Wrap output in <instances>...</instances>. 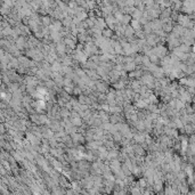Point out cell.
<instances>
[{
	"label": "cell",
	"instance_id": "obj_3",
	"mask_svg": "<svg viewBox=\"0 0 195 195\" xmlns=\"http://www.w3.org/2000/svg\"><path fill=\"white\" fill-rule=\"evenodd\" d=\"M180 84L186 86L187 88H192L194 89L195 88V80L192 78V76H188V78H184V79L180 80Z\"/></svg>",
	"mask_w": 195,
	"mask_h": 195
},
{
	"label": "cell",
	"instance_id": "obj_2",
	"mask_svg": "<svg viewBox=\"0 0 195 195\" xmlns=\"http://www.w3.org/2000/svg\"><path fill=\"white\" fill-rule=\"evenodd\" d=\"M108 89V84L106 82H104L102 80L99 81H96L95 82V90L96 92H99L100 94H104V92H106Z\"/></svg>",
	"mask_w": 195,
	"mask_h": 195
},
{
	"label": "cell",
	"instance_id": "obj_5",
	"mask_svg": "<svg viewBox=\"0 0 195 195\" xmlns=\"http://www.w3.org/2000/svg\"><path fill=\"white\" fill-rule=\"evenodd\" d=\"M136 36V31L134 30L131 25H128L126 26V30H124V38L126 39H130V38H134Z\"/></svg>",
	"mask_w": 195,
	"mask_h": 195
},
{
	"label": "cell",
	"instance_id": "obj_10",
	"mask_svg": "<svg viewBox=\"0 0 195 195\" xmlns=\"http://www.w3.org/2000/svg\"><path fill=\"white\" fill-rule=\"evenodd\" d=\"M130 25H131L132 28H134V30H135L136 32H139V31H142V30H143V29H142V26H143V25L140 24L139 21L132 20V22H131V24H130Z\"/></svg>",
	"mask_w": 195,
	"mask_h": 195
},
{
	"label": "cell",
	"instance_id": "obj_9",
	"mask_svg": "<svg viewBox=\"0 0 195 195\" xmlns=\"http://www.w3.org/2000/svg\"><path fill=\"white\" fill-rule=\"evenodd\" d=\"M71 123L74 126V127H82V123H84V120L81 118H71Z\"/></svg>",
	"mask_w": 195,
	"mask_h": 195
},
{
	"label": "cell",
	"instance_id": "obj_8",
	"mask_svg": "<svg viewBox=\"0 0 195 195\" xmlns=\"http://www.w3.org/2000/svg\"><path fill=\"white\" fill-rule=\"evenodd\" d=\"M103 37L105 38V39H112V37H114V32H113V30H111V29H105V30H103Z\"/></svg>",
	"mask_w": 195,
	"mask_h": 195
},
{
	"label": "cell",
	"instance_id": "obj_4",
	"mask_svg": "<svg viewBox=\"0 0 195 195\" xmlns=\"http://www.w3.org/2000/svg\"><path fill=\"white\" fill-rule=\"evenodd\" d=\"M72 139L74 142V144H78V145H81V144L84 143V140H86V137H84L82 134H80V132H76L74 135H72Z\"/></svg>",
	"mask_w": 195,
	"mask_h": 195
},
{
	"label": "cell",
	"instance_id": "obj_11",
	"mask_svg": "<svg viewBox=\"0 0 195 195\" xmlns=\"http://www.w3.org/2000/svg\"><path fill=\"white\" fill-rule=\"evenodd\" d=\"M64 44L66 45V46H68L70 49L76 48V42H74L73 38H65V39H64Z\"/></svg>",
	"mask_w": 195,
	"mask_h": 195
},
{
	"label": "cell",
	"instance_id": "obj_1",
	"mask_svg": "<svg viewBox=\"0 0 195 195\" xmlns=\"http://www.w3.org/2000/svg\"><path fill=\"white\" fill-rule=\"evenodd\" d=\"M84 53L87 54V56H95L97 55V53H98V47L96 46V44L92 41V42H89L84 46Z\"/></svg>",
	"mask_w": 195,
	"mask_h": 195
},
{
	"label": "cell",
	"instance_id": "obj_7",
	"mask_svg": "<svg viewBox=\"0 0 195 195\" xmlns=\"http://www.w3.org/2000/svg\"><path fill=\"white\" fill-rule=\"evenodd\" d=\"M132 17L130 15H128V14H124L123 17H122V20H121V22L120 23L122 24V25H124V26H128L129 25V23H131L132 20H131Z\"/></svg>",
	"mask_w": 195,
	"mask_h": 195
},
{
	"label": "cell",
	"instance_id": "obj_6",
	"mask_svg": "<svg viewBox=\"0 0 195 195\" xmlns=\"http://www.w3.org/2000/svg\"><path fill=\"white\" fill-rule=\"evenodd\" d=\"M178 49H179L181 53H184V54H187V55H189V54H192V53H193L191 46H187V45H185V44L180 45V47H178Z\"/></svg>",
	"mask_w": 195,
	"mask_h": 195
},
{
	"label": "cell",
	"instance_id": "obj_12",
	"mask_svg": "<svg viewBox=\"0 0 195 195\" xmlns=\"http://www.w3.org/2000/svg\"><path fill=\"white\" fill-rule=\"evenodd\" d=\"M41 23H42L44 26L48 28L50 25V23H52V18L49 16H41Z\"/></svg>",
	"mask_w": 195,
	"mask_h": 195
}]
</instances>
